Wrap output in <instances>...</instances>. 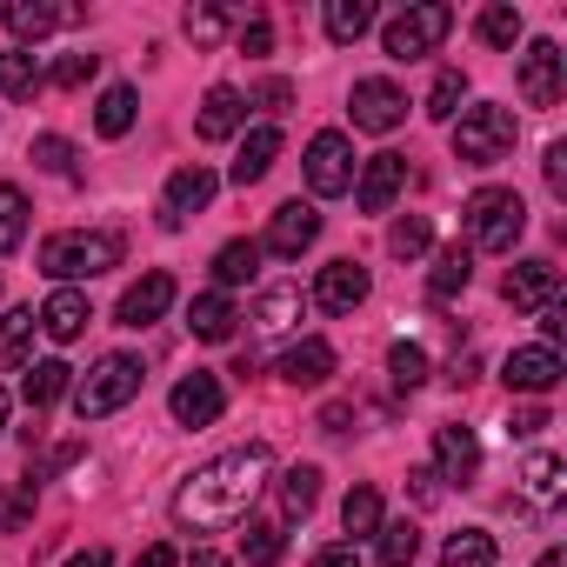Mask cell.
<instances>
[{"label": "cell", "instance_id": "1", "mask_svg": "<svg viewBox=\"0 0 567 567\" xmlns=\"http://www.w3.org/2000/svg\"><path fill=\"white\" fill-rule=\"evenodd\" d=\"M267 474H274V447H267V441L227 447V454H214L207 467H194V474L174 487V520H181L187 534L234 527V520H247V507H254V494L267 487Z\"/></svg>", "mask_w": 567, "mask_h": 567}, {"label": "cell", "instance_id": "2", "mask_svg": "<svg viewBox=\"0 0 567 567\" xmlns=\"http://www.w3.org/2000/svg\"><path fill=\"white\" fill-rule=\"evenodd\" d=\"M121 267V234L114 227H68V234H48L41 240V274L54 288H74V280H94Z\"/></svg>", "mask_w": 567, "mask_h": 567}, {"label": "cell", "instance_id": "3", "mask_svg": "<svg viewBox=\"0 0 567 567\" xmlns=\"http://www.w3.org/2000/svg\"><path fill=\"white\" fill-rule=\"evenodd\" d=\"M514 107H494V101H481V107H467L461 121H454V161H467V167H494V161H507L514 154Z\"/></svg>", "mask_w": 567, "mask_h": 567}, {"label": "cell", "instance_id": "4", "mask_svg": "<svg viewBox=\"0 0 567 567\" xmlns=\"http://www.w3.org/2000/svg\"><path fill=\"white\" fill-rule=\"evenodd\" d=\"M467 247H481V254H514V240L527 234V207H520V194L514 187H481L474 200H467Z\"/></svg>", "mask_w": 567, "mask_h": 567}, {"label": "cell", "instance_id": "5", "mask_svg": "<svg viewBox=\"0 0 567 567\" xmlns=\"http://www.w3.org/2000/svg\"><path fill=\"white\" fill-rule=\"evenodd\" d=\"M134 394H141V361H134V354H107V361L87 368V381H74V414H81V421H107V414H121Z\"/></svg>", "mask_w": 567, "mask_h": 567}, {"label": "cell", "instance_id": "6", "mask_svg": "<svg viewBox=\"0 0 567 567\" xmlns=\"http://www.w3.org/2000/svg\"><path fill=\"white\" fill-rule=\"evenodd\" d=\"M447 28H454V8L421 0V8H408V14H394L381 28V48H388V61H421V54H434L447 41Z\"/></svg>", "mask_w": 567, "mask_h": 567}, {"label": "cell", "instance_id": "7", "mask_svg": "<svg viewBox=\"0 0 567 567\" xmlns=\"http://www.w3.org/2000/svg\"><path fill=\"white\" fill-rule=\"evenodd\" d=\"M308 187H315L321 200H334V194L354 187V141H348L341 127H321V134L308 141Z\"/></svg>", "mask_w": 567, "mask_h": 567}, {"label": "cell", "instance_id": "8", "mask_svg": "<svg viewBox=\"0 0 567 567\" xmlns=\"http://www.w3.org/2000/svg\"><path fill=\"white\" fill-rule=\"evenodd\" d=\"M520 94H527V107H554L567 94V54H560V41H527V54H520Z\"/></svg>", "mask_w": 567, "mask_h": 567}, {"label": "cell", "instance_id": "9", "mask_svg": "<svg viewBox=\"0 0 567 567\" xmlns=\"http://www.w3.org/2000/svg\"><path fill=\"white\" fill-rule=\"evenodd\" d=\"M315 240H321V207H315V200H288V207H274V220H267V254L301 260Z\"/></svg>", "mask_w": 567, "mask_h": 567}, {"label": "cell", "instance_id": "10", "mask_svg": "<svg viewBox=\"0 0 567 567\" xmlns=\"http://www.w3.org/2000/svg\"><path fill=\"white\" fill-rule=\"evenodd\" d=\"M348 114H354V127H361V134H394V127L408 121V94H401L394 81H354Z\"/></svg>", "mask_w": 567, "mask_h": 567}, {"label": "cell", "instance_id": "11", "mask_svg": "<svg viewBox=\"0 0 567 567\" xmlns=\"http://www.w3.org/2000/svg\"><path fill=\"white\" fill-rule=\"evenodd\" d=\"M501 295H507L520 315H540V308L560 301V267H554V260H514L507 280H501Z\"/></svg>", "mask_w": 567, "mask_h": 567}, {"label": "cell", "instance_id": "12", "mask_svg": "<svg viewBox=\"0 0 567 567\" xmlns=\"http://www.w3.org/2000/svg\"><path fill=\"white\" fill-rule=\"evenodd\" d=\"M401 187H408V154H374V161L354 174V200H361V214H394Z\"/></svg>", "mask_w": 567, "mask_h": 567}, {"label": "cell", "instance_id": "13", "mask_svg": "<svg viewBox=\"0 0 567 567\" xmlns=\"http://www.w3.org/2000/svg\"><path fill=\"white\" fill-rule=\"evenodd\" d=\"M167 408H174L181 427H214L220 408H227V388H220V374H181L174 394H167Z\"/></svg>", "mask_w": 567, "mask_h": 567}, {"label": "cell", "instance_id": "14", "mask_svg": "<svg viewBox=\"0 0 567 567\" xmlns=\"http://www.w3.org/2000/svg\"><path fill=\"white\" fill-rule=\"evenodd\" d=\"M368 288H374V280H368L361 260H328L321 280H315V308H321V315H354V308L368 301Z\"/></svg>", "mask_w": 567, "mask_h": 567}, {"label": "cell", "instance_id": "15", "mask_svg": "<svg viewBox=\"0 0 567 567\" xmlns=\"http://www.w3.org/2000/svg\"><path fill=\"white\" fill-rule=\"evenodd\" d=\"M167 308H174V274H167V267H147L134 288L121 295V308H114V315H121V328H154Z\"/></svg>", "mask_w": 567, "mask_h": 567}, {"label": "cell", "instance_id": "16", "mask_svg": "<svg viewBox=\"0 0 567 567\" xmlns=\"http://www.w3.org/2000/svg\"><path fill=\"white\" fill-rule=\"evenodd\" d=\"M207 200H214V174L207 167H174L167 194H161V227H187Z\"/></svg>", "mask_w": 567, "mask_h": 567}, {"label": "cell", "instance_id": "17", "mask_svg": "<svg viewBox=\"0 0 567 567\" xmlns=\"http://www.w3.org/2000/svg\"><path fill=\"white\" fill-rule=\"evenodd\" d=\"M501 381H507L514 394H554V381H560V354H554V348H514L507 368H501Z\"/></svg>", "mask_w": 567, "mask_h": 567}, {"label": "cell", "instance_id": "18", "mask_svg": "<svg viewBox=\"0 0 567 567\" xmlns=\"http://www.w3.org/2000/svg\"><path fill=\"white\" fill-rule=\"evenodd\" d=\"M434 474L441 481H474L481 474V441H474V427H434Z\"/></svg>", "mask_w": 567, "mask_h": 567}, {"label": "cell", "instance_id": "19", "mask_svg": "<svg viewBox=\"0 0 567 567\" xmlns=\"http://www.w3.org/2000/svg\"><path fill=\"white\" fill-rule=\"evenodd\" d=\"M328 374H334V348H328L321 334L280 348V381H288V388H321Z\"/></svg>", "mask_w": 567, "mask_h": 567}, {"label": "cell", "instance_id": "20", "mask_svg": "<svg viewBox=\"0 0 567 567\" xmlns=\"http://www.w3.org/2000/svg\"><path fill=\"white\" fill-rule=\"evenodd\" d=\"M34 315H41V328H48L54 341H81V334H87V321H94V308H87V295H81V288H54Z\"/></svg>", "mask_w": 567, "mask_h": 567}, {"label": "cell", "instance_id": "21", "mask_svg": "<svg viewBox=\"0 0 567 567\" xmlns=\"http://www.w3.org/2000/svg\"><path fill=\"white\" fill-rule=\"evenodd\" d=\"M280 161V127H254L247 141H240V154H234V167H227V181L234 187H254V181H267V167Z\"/></svg>", "mask_w": 567, "mask_h": 567}, {"label": "cell", "instance_id": "22", "mask_svg": "<svg viewBox=\"0 0 567 567\" xmlns=\"http://www.w3.org/2000/svg\"><path fill=\"white\" fill-rule=\"evenodd\" d=\"M247 121V101H240V87H207V101H200V121H194V134L200 141H227L234 127Z\"/></svg>", "mask_w": 567, "mask_h": 567}, {"label": "cell", "instance_id": "23", "mask_svg": "<svg viewBox=\"0 0 567 567\" xmlns=\"http://www.w3.org/2000/svg\"><path fill=\"white\" fill-rule=\"evenodd\" d=\"M295 321H301V288H267V295H260V308H254L260 341H288Z\"/></svg>", "mask_w": 567, "mask_h": 567}, {"label": "cell", "instance_id": "24", "mask_svg": "<svg viewBox=\"0 0 567 567\" xmlns=\"http://www.w3.org/2000/svg\"><path fill=\"white\" fill-rule=\"evenodd\" d=\"M234 321L240 315H234V301L220 288L214 295H194V308H187V334L194 341H234Z\"/></svg>", "mask_w": 567, "mask_h": 567}, {"label": "cell", "instance_id": "25", "mask_svg": "<svg viewBox=\"0 0 567 567\" xmlns=\"http://www.w3.org/2000/svg\"><path fill=\"white\" fill-rule=\"evenodd\" d=\"M61 394H74V368H68V361H34L28 381H21V401L41 414V408H54Z\"/></svg>", "mask_w": 567, "mask_h": 567}, {"label": "cell", "instance_id": "26", "mask_svg": "<svg viewBox=\"0 0 567 567\" xmlns=\"http://www.w3.org/2000/svg\"><path fill=\"white\" fill-rule=\"evenodd\" d=\"M321 28H328V41H334V48H354V41L374 28V0H328Z\"/></svg>", "mask_w": 567, "mask_h": 567}, {"label": "cell", "instance_id": "27", "mask_svg": "<svg viewBox=\"0 0 567 567\" xmlns=\"http://www.w3.org/2000/svg\"><path fill=\"white\" fill-rule=\"evenodd\" d=\"M467 280H474V247H461V240L441 247V260H434V274H427V295H434V301H454Z\"/></svg>", "mask_w": 567, "mask_h": 567}, {"label": "cell", "instance_id": "28", "mask_svg": "<svg viewBox=\"0 0 567 567\" xmlns=\"http://www.w3.org/2000/svg\"><path fill=\"white\" fill-rule=\"evenodd\" d=\"M274 494H280V514H288V520H308L315 501H321V467H288L274 481Z\"/></svg>", "mask_w": 567, "mask_h": 567}, {"label": "cell", "instance_id": "29", "mask_svg": "<svg viewBox=\"0 0 567 567\" xmlns=\"http://www.w3.org/2000/svg\"><path fill=\"white\" fill-rule=\"evenodd\" d=\"M41 87H48V74H41V61H34L28 48L0 54V94H8V101H34Z\"/></svg>", "mask_w": 567, "mask_h": 567}, {"label": "cell", "instance_id": "30", "mask_svg": "<svg viewBox=\"0 0 567 567\" xmlns=\"http://www.w3.org/2000/svg\"><path fill=\"white\" fill-rule=\"evenodd\" d=\"M34 328H41L34 308H8V315H0V368H21V361H28Z\"/></svg>", "mask_w": 567, "mask_h": 567}, {"label": "cell", "instance_id": "31", "mask_svg": "<svg viewBox=\"0 0 567 567\" xmlns=\"http://www.w3.org/2000/svg\"><path fill=\"white\" fill-rule=\"evenodd\" d=\"M134 114H141V94L121 81V87H107L101 94V107H94V127H101V141H121L127 127H134Z\"/></svg>", "mask_w": 567, "mask_h": 567}, {"label": "cell", "instance_id": "32", "mask_svg": "<svg viewBox=\"0 0 567 567\" xmlns=\"http://www.w3.org/2000/svg\"><path fill=\"white\" fill-rule=\"evenodd\" d=\"M61 21H68V8H48V0H14V8H8V28H14L21 48L41 41V34H54Z\"/></svg>", "mask_w": 567, "mask_h": 567}, {"label": "cell", "instance_id": "33", "mask_svg": "<svg viewBox=\"0 0 567 567\" xmlns=\"http://www.w3.org/2000/svg\"><path fill=\"white\" fill-rule=\"evenodd\" d=\"M260 274V240H227L220 254H214V280H220V295L227 288H240V280H254Z\"/></svg>", "mask_w": 567, "mask_h": 567}, {"label": "cell", "instance_id": "34", "mask_svg": "<svg viewBox=\"0 0 567 567\" xmlns=\"http://www.w3.org/2000/svg\"><path fill=\"white\" fill-rule=\"evenodd\" d=\"M374 554H381V567H414V554H421V527H414V520H381Z\"/></svg>", "mask_w": 567, "mask_h": 567}, {"label": "cell", "instance_id": "35", "mask_svg": "<svg viewBox=\"0 0 567 567\" xmlns=\"http://www.w3.org/2000/svg\"><path fill=\"white\" fill-rule=\"evenodd\" d=\"M441 567H494V534H487V527H461V534H447Z\"/></svg>", "mask_w": 567, "mask_h": 567}, {"label": "cell", "instance_id": "36", "mask_svg": "<svg viewBox=\"0 0 567 567\" xmlns=\"http://www.w3.org/2000/svg\"><path fill=\"white\" fill-rule=\"evenodd\" d=\"M280 554H288V534H280L274 520H247V534H240V560H247V567H274Z\"/></svg>", "mask_w": 567, "mask_h": 567}, {"label": "cell", "instance_id": "37", "mask_svg": "<svg viewBox=\"0 0 567 567\" xmlns=\"http://www.w3.org/2000/svg\"><path fill=\"white\" fill-rule=\"evenodd\" d=\"M341 527H348L354 540H374V534H381V494H374V487H354V494L341 501Z\"/></svg>", "mask_w": 567, "mask_h": 567}, {"label": "cell", "instance_id": "38", "mask_svg": "<svg viewBox=\"0 0 567 567\" xmlns=\"http://www.w3.org/2000/svg\"><path fill=\"white\" fill-rule=\"evenodd\" d=\"M474 34L487 41V48H514L520 41V8H501V0H494V8H481V21H474Z\"/></svg>", "mask_w": 567, "mask_h": 567}, {"label": "cell", "instance_id": "39", "mask_svg": "<svg viewBox=\"0 0 567 567\" xmlns=\"http://www.w3.org/2000/svg\"><path fill=\"white\" fill-rule=\"evenodd\" d=\"M461 101H467V74H461V68H441L434 87H427V114H434V121H454Z\"/></svg>", "mask_w": 567, "mask_h": 567}, {"label": "cell", "instance_id": "40", "mask_svg": "<svg viewBox=\"0 0 567 567\" xmlns=\"http://www.w3.org/2000/svg\"><path fill=\"white\" fill-rule=\"evenodd\" d=\"M388 381H394L401 394H414V388L427 381V354H421L414 341H394V348H388Z\"/></svg>", "mask_w": 567, "mask_h": 567}, {"label": "cell", "instance_id": "41", "mask_svg": "<svg viewBox=\"0 0 567 567\" xmlns=\"http://www.w3.org/2000/svg\"><path fill=\"white\" fill-rule=\"evenodd\" d=\"M21 240H28V194L0 187V254H14Z\"/></svg>", "mask_w": 567, "mask_h": 567}, {"label": "cell", "instance_id": "42", "mask_svg": "<svg viewBox=\"0 0 567 567\" xmlns=\"http://www.w3.org/2000/svg\"><path fill=\"white\" fill-rule=\"evenodd\" d=\"M181 28H187V41H194V48H220V34L234 28V14H220V8H187V21H181Z\"/></svg>", "mask_w": 567, "mask_h": 567}, {"label": "cell", "instance_id": "43", "mask_svg": "<svg viewBox=\"0 0 567 567\" xmlns=\"http://www.w3.org/2000/svg\"><path fill=\"white\" fill-rule=\"evenodd\" d=\"M427 240H434V227H427V214H408V220H394V234H388V247H394L401 260H414V254H427Z\"/></svg>", "mask_w": 567, "mask_h": 567}, {"label": "cell", "instance_id": "44", "mask_svg": "<svg viewBox=\"0 0 567 567\" xmlns=\"http://www.w3.org/2000/svg\"><path fill=\"white\" fill-rule=\"evenodd\" d=\"M527 494H534V501H554V494H560V461H554V454H534V461H527Z\"/></svg>", "mask_w": 567, "mask_h": 567}, {"label": "cell", "instance_id": "45", "mask_svg": "<svg viewBox=\"0 0 567 567\" xmlns=\"http://www.w3.org/2000/svg\"><path fill=\"white\" fill-rule=\"evenodd\" d=\"M34 161H41L48 174H74V141H61V134H41V141H34Z\"/></svg>", "mask_w": 567, "mask_h": 567}, {"label": "cell", "instance_id": "46", "mask_svg": "<svg viewBox=\"0 0 567 567\" xmlns=\"http://www.w3.org/2000/svg\"><path fill=\"white\" fill-rule=\"evenodd\" d=\"M34 501H41V481L28 474L14 494H8V507H0V520H8V527H28V514H34Z\"/></svg>", "mask_w": 567, "mask_h": 567}, {"label": "cell", "instance_id": "47", "mask_svg": "<svg viewBox=\"0 0 567 567\" xmlns=\"http://www.w3.org/2000/svg\"><path fill=\"white\" fill-rule=\"evenodd\" d=\"M94 68H101V54H68L48 81H54V87H87V81H94Z\"/></svg>", "mask_w": 567, "mask_h": 567}, {"label": "cell", "instance_id": "48", "mask_svg": "<svg viewBox=\"0 0 567 567\" xmlns=\"http://www.w3.org/2000/svg\"><path fill=\"white\" fill-rule=\"evenodd\" d=\"M547 187H554V200H567V141L547 147Z\"/></svg>", "mask_w": 567, "mask_h": 567}, {"label": "cell", "instance_id": "49", "mask_svg": "<svg viewBox=\"0 0 567 567\" xmlns=\"http://www.w3.org/2000/svg\"><path fill=\"white\" fill-rule=\"evenodd\" d=\"M254 101H260L267 114H288V101H295V87H288V81H260V94H254Z\"/></svg>", "mask_w": 567, "mask_h": 567}, {"label": "cell", "instance_id": "50", "mask_svg": "<svg viewBox=\"0 0 567 567\" xmlns=\"http://www.w3.org/2000/svg\"><path fill=\"white\" fill-rule=\"evenodd\" d=\"M540 427H547V408H514V421H507V434H520V441L540 434Z\"/></svg>", "mask_w": 567, "mask_h": 567}, {"label": "cell", "instance_id": "51", "mask_svg": "<svg viewBox=\"0 0 567 567\" xmlns=\"http://www.w3.org/2000/svg\"><path fill=\"white\" fill-rule=\"evenodd\" d=\"M408 487H414V501H427V507L441 501V474H434V467H414V474H408Z\"/></svg>", "mask_w": 567, "mask_h": 567}, {"label": "cell", "instance_id": "52", "mask_svg": "<svg viewBox=\"0 0 567 567\" xmlns=\"http://www.w3.org/2000/svg\"><path fill=\"white\" fill-rule=\"evenodd\" d=\"M315 567H361V554H354V540H334V547L315 554Z\"/></svg>", "mask_w": 567, "mask_h": 567}, {"label": "cell", "instance_id": "53", "mask_svg": "<svg viewBox=\"0 0 567 567\" xmlns=\"http://www.w3.org/2000/svg\"><path fill=\"white\" fill-rule=\"evenodd\" d=\"M560 328H567V308H560V301H554V308H540V334H547L540 348H554V341H560Z\"/></svg>", "mask_w": 567, "mask_h": 567}, {"label": "cell", "instance_id": "54", "mask_svg": "<svg viewBox=\"0 0 567 567\" xmlns=\"http://www.w3.org/2000/svg\"><path fill=\"white\" fill-rule=\"evenodd\" d=\"M348 421H354V408H348V401H334V408L321 414V427H328V434H348Z\"/></svg>", "mask_w": 567, "mask_h": 567}, {"label": "cell", "instance_id": "55", "mask_svg": "<svg viewBox=\"0 0 567 567\" xmlns=\"http://www.w3.org/2000/svg\"><path fill=\"white\" fill-rule=\"evenodd\" d=\"M174 560H181V554H174V547H167V540H154V547H147V554H141V567H174Z\"/></svg>", "mask_w": 567, "mask_h": 567}, {"label": "cell", "instance_id": "56", "mask_svg": "<svg viewBox=\"0 0 567 567\" xmlns=\"http://www.w3.org/2000/svg\"><path fill=\"white\" fill-rule=\"evenodd\" d=\"M107 560H114V554H107V547H87V554H74V560H68V567H107Z\"/></svg>", "mask_w": 567, "mask_h": 567}, {"label": "cell", "instance_id": "57", "mask_svg": "<svg viewBox=\"0 0 567 567\" xmlns=\"http://www.w3.org/2000/svg\"><path fill=\"white\" fill-rule=\"evenodd\" d=\"M187 567H227V560H220V554H214V547H200V554H194V560H187Z\"/></svg>", "mask_w": 567, "mask_h": 567}, {"label": "cell", "instance_id": "58", "mask_svg": "<svg viewBox=\"0 0 567 567\" xmlns=\"http://www.w3.org/2000/svg\"><path fill=\"white\" fill-rule=\"evenodd\" d=\"M540 567H567V554H560V547H547V554H540Z\"/></svg>", "mask_w": 567, "mask_h": 567}, {"label": "cell", "instance_id": "59", "mask_svg": "<svg viewBox=\"0 0 567 567\" xmlns=\"http://www.w3.org/2000/svg\"><path fill=\"white\" fill-rule=\"evenodd\" d=\"M0 434H8V394H0Z\"/></svg>", "mask_w": 567, "mask_h": 567}]
</instances>
